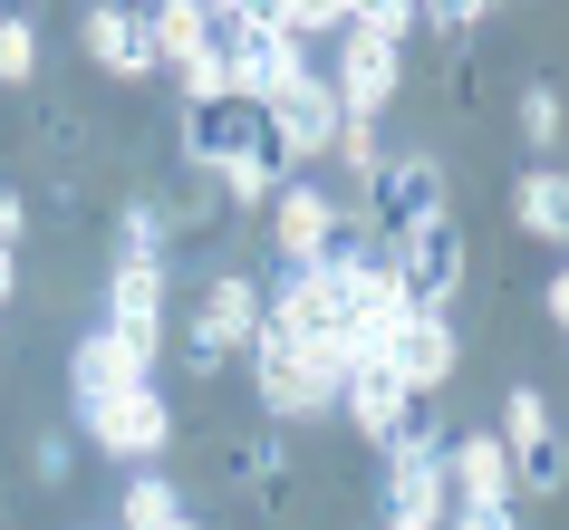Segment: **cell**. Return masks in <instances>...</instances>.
<instances>
[{
	"instance_id": "cell-25",
	"label": "cell",
	"mask_w": 569,
	"mask_h": 530,
	"mask_svg": "<svg viewBox=\"0 0 569 530\" xmlns=\"http://www.w3.org/2000/svg\"><path fill=\"white\" fill-rule=\"evenodd\" d=\"M445 530H511V511H445Z\"/></svg>"
},
{
	"instance_id": "cell-12",
	"label": "cell",
	"mask_w": 569,
	"mask_h": 530,
	"mask_svg": "<svg viewBox=\"0 0 569 530\" xmlns=\"http://www.w3.org/2000/svg\"><path fill=\"white\" fill-rule=\"evenodd\" d=\"M367 212H377V232H416V222H435L445 212V164L435 154H396V164H377V183H367Z\"/></svg>"
},
{
	"instance_id": "cell-2",
	"label": "cell",
	"mask_w": 569,
	"mask_h": 530,
	"mask_svg": "<svg viewBox=\"0 0 569 530\" xmlns=\"http://www.w3.org/2000/svg\"><path fill=\"white\" fill-rule=\"evenodd\" d=\"M183 154H193L203 174H222V193H232V203H270L280 183L300 174V164L280 154V136H270V117L251 107V97L183 107Z\"/></svg>"
},
{
	"instance_id": "cell-20",
	"label": "cell",
	"mask_w": 569,
	"mask_h": 530,
	"mask_svg": "<svg viewBox=\"0 0 569 530\" xmlns=\"http://www.w3.org/2000/svg\"><path fill=\"white\" fill-rule=\"evenodd\" d=\"M560 126H569V107H560V88L540 78V88L521 97V136H531V164H550V154H560Z\"/></svg>"
},
{
	"instance_id": "cell-4",
	"label": "cell",
	"mask_w": 569,
	"mask_h": 530,
	"mask_svg": "<svg viewBox=\"0 0 569 530\" xmlns=\"http://www.w3.org/2000/svg\"><path fill=\"white\" fill-rule=\"evenodd\" d=\"M492 443H502V463H511V492H560V414L540 406V386H511L502 396V424H492Z\"/></svg>"
},
{
	"instance_id": "cell-29",
	"label": "cell",
	"mask_w": 569,
	"mask_h": 530,
	"mask_svg": "<svg viewBox=\"0 0 569 530\" xmlns=\"http://www.w3.org/2000/svg\"><path fill=\"white\" fill-rule=\"evenodd\" d=\"M164 530H203V521H164Z\"/></svg>"
},
{
	"instance_id": "cell-9",
	"label": "cell",
	"mask_w": 569,
	"mask_h": 530,
	"mask_svg": "<svg viewBox=\"0 0 569 530\" xmlns=\"http://www.w3.org/2000/svg\"><path fill=\"white\" fill-rule=\"evenodd\" d=\"M338 406H348V424H358L367 443H387V434H406V414H416L425 396L396 377V357H387V348H367V357H348V377H338Z\"/></svg>"
},
{
	"instance_id": "cell-8",
	"label": "cell",
	"mask_w": 569,
	"mask_h": 530,
	"mask_svg": "<svg viewBox=\"0 0 569 530\" xmlns=\"http://www.w3.org/2000/svg\"><path fill=\"white\" fill-rule=\"evenodd\" d=\"M338 232H348V212H338V193H319L309 174H290L280 193H270V241H280V261H290V270L329 261Z\"/></svg>"
},
{
	"instance_id": "cell-24",
	"label": "cell",
	"mask_w": 569,
	"mask_h": 530,
	"mask_svg": "<svg viewBox=\"0 0 569 530\" xmlns=\"http://www.w3.org/2000/svg\"><path fill=\"white\" fill-rule=\"evenodd\" d=\"M20 232H30V203H20V193H0V241L20 251Z\"/></svg>"
},
{
	"instance_id": "cell-18",
	"label": "cell",
	"mask_w": 569,
	"mask_h": 530,
	"mask_svg": "<svg viewBox=\"0 0 569 530\" xmlns=\"http://www.w3.org/2000/svg\"><path fill=\"white\" fill-rule=\"evenodd\" d=\"M164 521H183V492L154 463H136V482L117 492V530H164Z\"/></svg>"
},
{
	"instance_id": "cell-28",
	"label": "cell",
	"mask_w": 569,
	"mask_h": 530,
	"mask_svg": "<svg viewBox=\"0 0 569 530\" xmlns=\"http://www.w3.org/2000/svg\"><path fill=\"white\" fill-rule=\"evenodd\" d=\"M387 530H445V521H416V511H387Z\"/></svg>"
},
{
	"instance_id": "cell-6",
	"label": "cell",
	"mask_w": 569,
	"mask_h": 530,
	"mask_svg": "<svg viewBox=\"0 0 569 530\" xmlns=\"http://www.w3.org/2000/svg\"><path fill=\"white\" fill-rule=\"evenodd\" d=\"M396 78H406V49H396V30H377V20H348L338 30V117H387Z\"/></svg>"
},
{
	"instance_id": "cell-15",
	"label": "cell",
	"mask_w": 569,
	"mask_h": 530,
	"mask_svg": "<svg viewBox=\"0 0 569 530\" xmlns=\"http://www.w3.org/2000/svg\"><path fill=\"white\" fill-rule=\"evenodd\" d=\"M88 59L107 68V78H154L146 10H117V0H97V10H88Z\"/></svg>"
},
{
	"instance_id": "cell-14",
	"label": "cell",
	"mask_w": 569,
	"mask_h": 530,
	"mask_svg": "<svg viewBox=\"0 0 569 530\" xmlns=\"http://www.w3.org/2000/svg\"><path fill=\"white\" fill-rule=\"evenodd\" d=\"M445 492L463 501V511H521V492H511V463L492 434H463L445 443Z\"/></svg>"
},
{
	"instance_id": "cell-22",
	"label": "cell",
	"mask_w": 569,
	"mask_h": 530,
	"mask_svg": "<svg viewBox=\"0 0 569 530\" xmlns=\"http://www.w3.org/2000/svg\"><path fill=\"white\" fill-rule=\"evenodd\" d=\"M117 261H164V222H154V203H136V212H126Z\"/></svg>"
},
{
	"instance_id": "cell-1",
	"label": "cell",
	"mask_w": 569,
	"mask_h": 530,
	"mask_svg": "<svg viewBox=\"0 0 569 530\" xmlns=\"http://www.w3.org/2000/svg\"><path fill=\"white\" fill-rule=\"evenodd\" d=\"M68 396H78V424H88L97 453H117V463H164L174 414L154 396V357H136L117 328H88V338L68 348Z\"/></svg>"
},
{
	"instance_id": "cell-26",
	"label": "cell",
	"mask_w": 569,
	"mask_h": 530,
	"mask_svg": "<svg viewBox=\"0 0 569 530\" xmlns=\"http://www.w3.org/2000/svg\"><path fill=\"white\" fill-rule=\"evenodd\" d=\"M10 290H20V251L0 241V309H10Z\"/></svg>"
},
{
	"instance_id": "cell-17",
	"label": "cell",
	"mask_w": 569,
	"mask_h": 530,
	"mask_svg": "<svg viewBox=\"0 0 569 530\" xmlns=\"http://www.w3.org/2000/svg\"><path fill=\"white\" fill-rule=\"evenodd\" d=\"M511 222H521L531 241H560L569 232V174H560V164H531V174L511 183Z\"/></svg>"
},
{
	"instance_id": "cell-5",
	"label": "cell",
	"mask_w": 569,
	"mask_h": 530,
	"mask_svg": "<svg viewBox=\"0 0 569 530\" xmlns=\"http://www.w3.org/2000/svg\"><path fill=\"white\" fill-rule=\"evenodd\" d=\"M261 117H270V136H280V154H290V164H319V154H329V136H338V88L329 78H319V68H290V78H280V88L261 97Z\"/></svg>"
},
{
	"instance_id": "cell-23",
	"label": "cell",
	"mask_w": 569,
	"mask_h": 530,
	"mask_svg": "<svg viewBox=\"0 0 569 530\" xmlns=\"http://www.w3.org/2000/svg\"><path fill=\"white\" fill-rule=\"evenodd\" d=\"M30 472H39V482H68V443H59V434H39V453H30Z\"/></svg>"
},
{
	"instance_id": "cell-10",
	"label": "cell",
	"mask_w": 569,
	"mask_h": 530,
	"mask_svg": "<svg viewBox=\"0 0 569 530\" xmlns=\"http://www.w3.org/2000/svg\"><path fill=\"white\" fill-rule=\"evenodd\" d=\"M387 261L406 270V299H416V309H445V290L463 280V222L435 212V222H416V232L387 241Z\"/></svg>"
},
{
	"instance_id": "cell-3",
	"label": "cell",
	"mask_w": 569,
	"mask_h": 530,
	"mask_svg": "<svg viewBox=\"0 0 569 530\" xmlns=\"http://www.w3.org/2000/svg\"><path fill=\"white\" fill-rule=\"evenodd\" d=\"M241 357H251V386H261L270 414H319V406H338V377H348V367H329L319 348H300L270 309H261V328H251V348H241Z\"/></svg>"
},
{
	"instance_id": "cell-19",
	"label": "cell",
	"mask_w": 569,
	"mask_h": 530,
	"mask_svg": "<svg viewBox=\"0 0 569 530\" xmlns=\"http://www.w3.org/2000/svg\"><path fill=\"white\" fill-rule=\"evenodd\" d=\"M329 154L348 164V183H377V164H387V146H377V117H338V136H329Z\"/></svg>"
},
{
	"instance_id": "cell-13",
	"label": "cell",
	"mask_w": 569,
	"mask_h": 530,
	"mask_svg": "<svg viewBox=\"0 0 569 530\" xmlns=\"http://www.w3.org/2000/svg\"><path fill=\"white\" fill-rule=\"evenodd\" d=\"M387 357H396V377L416 386V396H435V386L453 377L463 338H453V319H445V309H406V319H396V338H387Z\"/></svg>"
},
{
	"instance_id": "cell-16",
	"label": "cell",
	"mask_w": 569,
	"mask_h": 530,
	"mask_svg": "<svg viewBox=\"0 0 569 530\" xmlns=\"http://www.w3.org/2000/svg\"><path fill=\"white\" fill-rule=\"evenodd\" d=\"M146 39H154V68H193L212 49V10H203V0H154Z\"/></svg>"
},
{
	"instance_id": "cell-27",
	"label": "cell",
	"mask_w": 569,
	"mask_h": 530,
	"mask_svg": "<svg viewBox=\"0 0 569 530\" xmlns=\"http://www.w3.org/2000/svg\"><path fill=\"white\" fill-rule=\"evenodd\" d=\"M482 10H502V0H453V30H463V20H482Z\"/></svg>"
},
{
	"instance_id": "cell-21",
	"label": "cell",
	"mask_w": 569,
	"mask_h": 530,
	"mask_svg": "<svg viewBox=\"0 0 569 530\" xmlns=\"http://www.w3.org/2000/svg\"><path fill=\"white\" fill-rule=\"evenodd\" d=\"M39 78V30L30 20H0V88H30Z\"/></svg>"
},
{
	"instance_id": "cell-7",
	"label": "cell",
	"mask_w": 569,
	"mask_h": 530,
	"mask_svg": "<svg viewBox=\"0 0 569 530\" xmlns=\"http://www.w3.org/2000/svg\"><path fill=\"white\" fill-rule=\"evenodd\" d=\"M251 328H261V290L241 280V270H212V290H203V309H193V328H183V367H222V357H241L251 348Z\"/></svg>"
},
{
	"instance_id": "cell-11",
	"label": "cell",
	"mask_w": 569,
	"mask_h": 530,
	"mask_svg": "<svg viewBox=\"0 0 569 530\" xmlns=\"http://www.w3.org/2000/svg\"><path fill=\"white\" fill-rule=\"evenodd\" d=\"M164 309H174L164 261H117V270H107V319H97V328H117L136 357H154V348H164Z\"/></svg>"
}]
</instances>
